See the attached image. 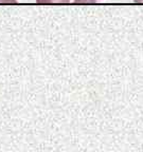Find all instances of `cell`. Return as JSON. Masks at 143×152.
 <instances>
[{"instance_id":"1","label":"cell","mask_w":143,"mask_h":152,"mask_svg":"<svg viewBox=\"0 0 143 152\" xmlns=\"http://www.w3.org/2000/svg\"><path fill=\"white\" fill-rule=\"evenodd\" d=\"M37 3H69L70 0H36Z\"/></svg>"},{"instance_id":"2","label":"cell","mask_w":143,"mask_h":152,"mask_svg":"<svg viewBox=\"0 0 143 152\" xmlns=\"http://www.w3.org/2000/svg\"><path fill=\"white\" fill-rule=\"evenodd\" d=\"M133 1L136 3H143V0H133Z\"/></svg>"}]
</instances>
